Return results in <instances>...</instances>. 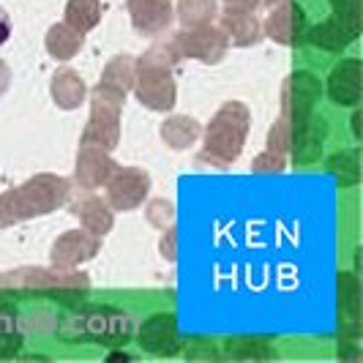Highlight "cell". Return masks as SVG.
Wrapping results in <instances>:
<instances>
[{
	"label": "cell",
	"instance_id": "7a4b0ae2",
	"mask_svg": "<svg viewBox=\"0 0 363 363\" xmlns=\"http://www.w3.org/2000/svg\"><path fill=\"white\" fill-rule=\"evenodd\" d=\"M175 342V325L172 317H153V323H147V328L143 330V345H147L150 350L156 347V342Z\"/></svg>",
	"mask_w": 363,
	"mask_h": 363
},
{
	"label": "cell",
	"instance_id": "3957f363",
	"mask_svg": "<svg viewBox=\"0 0 363 363\" xmlns=\"http://www.w3.org/2000/svg\"><path fill=\"white\" fill-rule=\"evenodd\" d=\"M9 38V19L3 17V11H0V44Z\"/></svg>",
	"mask_w": 363,
	"mask_h": 363
},
{
	"label": "cell",
	"instance_id": "6da1fadb",
	"mask_svg": "<svg viewBox=\"0 0 363 363\" xmlns=\"http://www.w3.org/2000/svg\"><path fill=\"white\" fill-rule=\"evenodd\" d=\"M330 93L339 104H355L358 101V63L355 60L336 69L333 79H330Z\"/></svg>",
	"mask_w": 363,
	"mask_h": 363
}]
</instances>
